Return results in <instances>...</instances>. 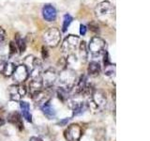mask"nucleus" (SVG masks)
Segmentation results:
<instances>
[{"instance_id":"obj_1","label":"nucleus","mask_w":150,"mask_h":141,"mask_svg":"<svg viewBox=\"0 0 150 141\" xmlns=\"http://www.w3.org/2000/svg\"><path fill=\"white\" fill-rule=\"evenodd\" d=\"M95 15L100 22L110 24L115 20V9L110 1H102L96 6Z\"/></svg>"},{"instance_id":"obj_2","label":"nucleus","mask_w":150,"mask_h":141,"mask_svg":"<svg viewBox=\"0 0 150 141\" xmlns=\"http://www.w3.org/2000/svg\"><path fill=\"white\" fill-rule=\"evenodd\" d=\"M57 81L59 82L61 88L68 89V90H71L77 82L76 73L71 69L65 68L58 74Z\"/></svg>"},{"instance_id":"obj_3","label":"nucleus","mask_w":150,"mask_h":141,"mask_svg":"<svg viewBox=\"0 0 150 141\" xmlns=\"http://www.w3.org/2000/svg\"><path fill=\"white\" fill-rule=\"evenodd\" d=\"M87 105L88 107L91 106L98 112L103 111L107 105L106 94L100 89H94L92 94L89 96V103H87Z\"/></svg>"},{"instance_id":"obj_4","label":"nucleus","mask_w":150,"mask_h":141,"mask_svg":"<svg viewBox=\"0 0 150 141\" xmlns=\"http://www.w3.org/2000/svg\"><path fill=\"white\" fill-rule=\"evenodd\" d=\"M107 43L105 40L102 38L95 36L89 41V44L87 46L88 54H90L93 58H100V56L104 55V53L107 51Z\"/></svg>"},{"instance_id":"obj_5","label":"nucleus","mask_w":150,"mask_h":141,"mask_svg":"<svg viewBox=\"0 0 150 141\" xmlns=\"http://www.w3.org/2000/svg\"><path fill=\"white\" fill-rule=\"evenodd\" d=\"M42 40L45 42V44L49 47H56L61 41V33L60 30L56 27H50L47 29L43 35Z\"/></svg>"},{"instance_id":"obj_6","label":"nucleus","mask_w":150,"mask_h":141,"mask_svg":"<svg viewBox=\"0 0 150 141\" xmlns=\"http://www.w3.org/2000/svg\"><path fill=\"white\" fill-rule=\"evenodd\" d=\"M80 38L76 35H69L64 39L61 45V52L66 55H73L79 47Z\"/></svg>"},{"instance_id":"obj_7","label":"nucleus","mask_w":150,"mask_h":141,"mask_svg":"<svg viewBox=\"0 0 150 141\" xmlns=\"http://www.w3.org/2000/svg\"><path fill=\"white\" fill-rule=\"evenodd\" d=\"M83 135L81 126L77 123L70 124L64 132V136L67 141H80Z\"/></svg>"},{"instance_id":"obj_8","label":"nucleus","mask_w":150,"mask_h":141,"mask_svg":"<svg viewBox=\"0 0 150 141\" xmlns=\"http://www.w3.org/2000/svg\"><path fill=\"white\" fill-rule=\"evenodd\" d=\"M57 78H58V73L53 68L47 69L41 74V80L42 83H43L44 88H49L53 87L54 83L57 81Z\"/></svg>"},{"instance_id":"obj_9","label":"nucleus","mask_w":150,"mask_h":141,"mask_svg":"<svg viewBox=\"0 0 150 141\" xmlns=\"http://www.w3.org/2000/svg\"><path fill=\"white\" fill-rule=\"evenodd\" d=\"M12 79L16 84H23L26 81L28 76H29V72L25 64H20L16 66L15 70L12 73Z\"/></svg>"},{"instance_id":"obj_10","label":"nucleus","mask_w":150,"mask_h":141,"mask_svg":"<svg viewBox=\"0 0 150 141\" xmlns=\"http://www.w3.org/2000/svg\"><path fill=\"white\" fill-rule=\"evenodd\" d=\"M27 92L26 87L23 84H15L11 85L8 88V94L11 100L20 101L21 99L25 95Z\"/></svg>"},{"instance_id":"obj_11","label":"nucleus","mask_w":150,"mask_h":141,"mask_svg":"<svg viewBox=\"0 0 150 141\" xmlns=\"http://www.w3.org/2000/svg\"><path fill=\"white\" fill-rule=\"evenodd\" d=\"M43 83H42L41 77L40 78H35L32 79L29 86H28V92H29V95L31 96V98H35L38 94L40 93L42 90H43Z\"/></svg>"},{"instance_id":"obj_12","label":"nucleus","mask_w":150,"mask_h":141,"mask_svg":"<svg viewBox=\"0 0 150 141\" xmlns=\"http://www.w3.org/2000/svg\"><path fill=\"white\" fill-rule=\"evenodd\" d=\"M57 15L55 8L52 4H46L42 8V16L47 22H54Z\"/></svg>"},{"instance_id":"obj_13","label":"nucleus","mask_w":150,"mask_h":141,"mask_svg":"<svg viewBox=\"0 0 150 141\" xmlns=\"http://www.w3.org/2000/svg\"><path fill=\"white\" fill-rule=\"evenodd\" d=\"M70 106L72 108L73 111V116H79L83 114L84 112L87 110L88 105L86 102L83 101H70Z\"/></svg>"},{"instance_id":"obj_14","label":"nucleus","mask_w":150,"mask_h":141,"mask_svg":"<svg viewBox=\"0 0 150 141\" xmlns=\"http://www.w3.org/2000/svg\"><path fill=\"white\" fill-rule=\"evenodd\" d=\"M8 120L11 122L12 125H14L18 130L22 131L23 129V117L19 112L15 111L12 112L8 116Z\"/></svg>"},{"instance_id":"obj_15","label":"nucleus","mask_w":150,"mask_h":141,"mask_svg":"<svg viewBox=\"0 0 150 141\" xmlns=\"http://www.w3.org/2000/svg\"><path fill=\"white\" fill-rule=\"evenodd\" d=\"M15 68L16 65L13 62H9V61L6 60H0V73H2L5 76H11Z\"/></svg>"},{"instance_id":"obj_16","label":"nucleus","mask_w":150,"mask_h":141,"mask_svg":"<svg viewBox=\"0 0 150 141\" xmlns=\"http://www.w3.org/2000/svg\"><path fill=\"white\" fill-rule=\"evenodd\" d=\"M40 109L43 113V115L49 120H53L56 117V111L54 108V106L50 103V101L46 102L45 103L40 105Z\"/></svg>"},{"instance_id":"obj_17","label":"nucleus","mask_w":150,"mask_h":141,"mask_svg":"<svg viewBox=\"0 0 150 141\" xmlns=\"http://www.w3.org/2000/svg\"><path fill=\"white\" fill-rule=\"evenodd\" d=\"M101 72V66L97 61H91L88 64L87 67V73L92 77H96Z\"/></svg>"},{"instance_id":"obj_18","label":"nucleus","mask_w":150,"mask_h":141,"mask_svg":"<svg viewBox=\"0 0 150 141\" xmlns=\"http://www.w3.org/2000/svg\"><path fill=\"white\" fill-rule=\"evenodd\" d=\"M20 107H21V115L23 117V119H25L28 122L32 121V115L30 113V106L29 103L26 102H21L20 103Z\"/></svg>"},{"instance_id":"obj_19","label":"nucleus","mask_w":150,"mask_h":141,"mask_svg":"<svg viewBox=\"0 0 150 141\" xmlns=\"http://www.w3.org/2000/svg\"><path fill=\"white\" fill-rule=\"evenodd\" d=\"M15 45L17 47V49L19 51V53L20 54H23V52L25 51L26 49V42H25V40L23 39V38L19 34V33H17V34L15 35Z\"/></svg>"},{"instance_id":"obj_20","label":"nucleus","mask_w":150,"mask_h":141,"mask_svg":"<svg viewBox=\"0 0 150 141\" xmlns=\"http://www.w3.org/2000/svg\"><path fill=\"white\" fill-rule=\"evenodd\" d=\"M79 54H80V58L82 60L86 61L88 58V49H87V45L86 41H81L79 43Z\"/></svg>"},{"instance_id":"obj_21","label":"nucleus","mask_w":150,"mask_h":141,"mask_svg":"<svg viewBox=\"0 0 150 141\" xmlns=\"http://www.w3.org/2000/svg\"><path fill=\"white\" fill-rule=\"evenodd\" d=\"M56 94H57L58 98L62 102L69 101L70 99V90H68V89L63 88L61 87H59L57 90H56Z\"/></svg>"},{"instance_id":"obj_22","label":"nucleus","mask_w":150,"mask_h":141,"mask_svg":"<svg viewBox=\"0 0 150 141\" xmlns=\"http://www.w3.org/2000/svg\"><path fill=\"white\" fill-rule=\"evenodd\" d=\"M73 21V17L70 14L67 13L65 14L63 17V25H62V32H66L68 30V28L69 27L70 24Z\"/></svg>"},{"instance_id":"obj_23","label":"nucleus","mask_w":150,"mask_h":141,"mask_svg":"<svg viewBox=\"0 0 150 141\" xmlns=\"http://www.w3.org/2000/svg\"><path fill=\"white\" fill-rule=\"evenodd\" d=\"M104 73L105 75L109 77H115V64H107L104 66Z\"/></svg>"},{"instance_id":"obj_24","label":"nucleus","mask_w":150,"mask_h":141,"mask_svg":"<svg viewBox=\"0 0 150 141\" xmlns=\"http://www.w3.org/2000/svg\"><path fill=\"white\" fill-rule=\"evenodd\" d=\"M17 47L15 45L13 41H11L9 42V56H15L17 54Z\"/></svg>"},{"instance_id":"obj_25","label":"nucleus","mask_w":150,"mask_h":141,"mask_svg":"<svg viewBox=\"0 0 150 141\" xmlns=\"http://www.w3.org/2000/svg\"><path fill=\"white\" fill-rule=\"evenodd\" d=\"M89 28H90V30L93 31V32H95V33H98V31H100V29H98V24L96 22H91V23H89V25H88Z\"/></svg>"},{"instance_id":"obj_26","label":"nucleus","mask_w":150,"mask_h":141,"mask_svg":"<svg viewBox=\"0 0 150 141\" xmlns=\"http://www.w3.org/2000/svg\"><path fill=\"white\" fill-rule=\"evenodd\" d=\"M41 54H42V58L44 59H46L49 56V53H48V49H47L46 46H42L41 49Z\"/></svg>"},{"instance_id":"obj_27","label":"nucleus","mask_w":150,"mask_h":141,"mask_svg":"<svg viewBox=\"0 0 150 141\" xmlns=\"http://www.w3.org/2000/svg\"><path fill=\"white\" fill-rule=\"evenodd\" d=\"M86 31H87V27L84 25H83V24H81L80 25V35L84 36L86 34Z\"/></svg>"},{"instance_id":"obj_28","label":"nucleus","mask_w":150,"mask_h":141,"mask_svg":"<svg viewBox=\"0 0 150 141\" xmlns=\"http://www.w3.org/2000/svg\"><path fill=\"white\" fill-rule=\"evenodd\" d=\"M69 121V119H64V120H60L59 122H58V125H60V126H65L66 124L68 123V122Z\"/></svg>"},{"instance_id":"obj_29","label":"nucleus","mask_w":150,"mask_h":141,"mask_svg":"<svg viewBox=\"0 0 150 141\" xmlns=\"http://www.w3.org/2000/svg\"><path fill=\"white\" fill-rule=\"evenodd\" d=\"M29 141H43L40 137H38V136H32V137H30Z\"/></svg>"},{"instance_id":"obj_30","label":"nucleus","mask_w":150,"mask_h":141,"mask_svg":"<svg viewBox=\"0 0 150 141\" xmlns=\"http://www.w3.org/2000/svg\"><path fill=\"white\" fill-rule=\"evenodd\" d=\"M4 124H5V120L2 119V118H0V126H2Z\"/></svg>"}]
</instances>
